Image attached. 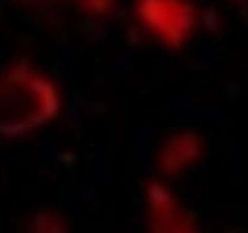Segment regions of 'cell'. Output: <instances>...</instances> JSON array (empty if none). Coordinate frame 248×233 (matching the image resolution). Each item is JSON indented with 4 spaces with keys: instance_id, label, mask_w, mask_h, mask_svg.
I'll return each instance as SVG.
<instances>
[{
    "instance_id": "6da1fadb",
    "label": "cell",
    "mask_w": 248,
    "mask_h": 233,
    "mask_svg": "<svg viewBox=\"0 0 248 233\" xmlns=\"http://www.w3.org/2000/svg\"><path fill=\"white\" fill-rule=\"evenodd\" d=\"M54 92L46 81L24 67H17L0 83V133H23L51 115ZM56 105V104H55Z\"/></svg>"
},
{
    "instance_id": "7a4b0ae2",
    "label": "cell",
    "mask_w": 248,
    "mask_h": 233,
    "mask_svg": "<svg viewBox=\"0 0 248 233\" xmlns=\"http://www.w3.org/2000/svg\"><path fill=\"white\" fill-rule=\"evenodd\" d=\"M138 13L150 28L168 39H176L191 23V11L182 0H138Z\"/></svg>"
},
{
    "instance_id": "3957f363",
    "label": "cell",
    "mask_w": 248,
    "mask_h": 233,
    "mask_svg": "<svg viewBox=\"0 0 248 233\" xmlns=\"http://www.w3.org/2000/svg\"><path fill=\"white\" fill-rule=\"evenodd\" d=\"M23 1L29 2V4H35V5H44L49 4V2L54 1V0H23Z\"/></svg>"
}]
</instances>
